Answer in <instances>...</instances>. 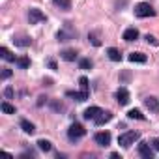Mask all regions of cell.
Listing matches in <instances>:
<instances>
[{
	"label": "cell",
	"instance_id": "obj_1",
	"mask_svg": "<svg viewBox=\"0 0 159 159\" xmlns=\"http://www.w3.org/2000/svg\"><path fill=\"white\" fill-rule=\"evenodd\" d=\"M56 38H58V41H69V39H75V38H77V30H75L69 23H66L64 28L58 30Z\"/></svg>",
	"mask_w": 159,
	"mask_h": 159
},
{
	"label": "cell",
	"instance_id": "obj_2",
	"mask_svg": "<svg viewBox=\"0 0 159 159\" xmlns=\"http://www.w3.org/2000/svg\"><path fill=\"white\" fill-rule=\"evenodd\" d=\"M135 15L140 17V19H144V17H153V15H155V10H153L148 2H140V4L135 6Z\"/></svg>",
	"mask_w": 159,
	"mask_h": 159
},
{
	"label": "cell",
	"instance_id": "obj_3",
	"mask_svg": "<svg viewBox=\"0 0 159 159\" xmlns=\"http://www.w3.org/2000/svg\"><path fill=\"white\" fill-rule=\"evenodd\" d=\"M135 140H139V133L137 131H127V133L118 137V144L122 148H129L131 144H135Z\"/></svg>",
	"mask_w": 159,
	"mask_h": 159
},
{
	"label": "cell",
	"instance_id": "obj_4",
	"mask_svg": "<svg viewBox=\"0 0 159 159\" xmlns=\"http://www.w3.org/2000/svg\"><path fill=\"white\" fill-rule=\"evenodd\" d=\"M84 127L81 125V124H71L69 125V129H67V137H69V140H79V139H83L84 137Z\"/></svg>",
	"mask_w": 159,
	"mask_h": 159
},
{
	"label": "cell",
	"instance_id": "obj_5",
	"mask_svg": "<svg viewBox=\"0 0 159 159\" xmlns=\"http://www.w3.org/2000/svg\"><path fill=\"white\" fill-rule=\"evenodd\" d=\"M28 21H30V25L43 23V21H45V13H41V10H38V8H30V11H28Z\"/></svg>",
	"mask_w": 159,
	"mask_h": 159
},
{
	"label": "cell",
	"instance_id": "obj_6",
	"mask_svg": "<svg viewBox=\"0 0 159 159\" xmlns=\"http://www.w3.org/2000/svg\"><path fill=\"white\" fill-rule=\"evenodd\" d=\"M94 140H96L99 146H109V144H111V133H109V131H99V133H96Z\"/></svg>",
	"mask_w": 159,
	"mask_h": 159
},
{
	"label": "cell",
	"instance_id": "obj_7",
	"mask_svg": "<svg viewBox=\"0 0 159 159\" xmlns=\"http://www.w3.org/2000/svg\"><path fill=\"white\" fill-rule=\"evenodd\" d=\"M139 155L144 157V159H153V152H152L148 142H140L139 144Z\"/></svg>",
	"mask_w": 159,
	"mask_h": 159
},
{
	"label": "cell",
	"instance_id": "obj_8",
	"mask_svg": "<svg viewBox=\"0 0 159 159\" xmlns=\"http://www.w3.org/2000/svg\"><path fill=\"white\" fill-rule=\"evenodd\" d=\"M144 105H146V109H148L150 112H155V114L159 112V99H157V98H152V96L146 98V99H144Z\"/></svg>",
	"mask_w": 159,
	"mask_h": 159
},
{
	"label": "cell",
	"instance_id": "obj_9",
	"mask_svg": "<svg viewBox=\"0 0 159 159\" xmlns=\"http://www.w3.org/2000/svg\"><path fill=\"white\" fill-rule=\"evenodd\" d=\"M116 101H118L120 105H127V103H129V92H127V88H118V92H116Z\"/></svg>",
	"mask_w": 159,
	"mask_h": 159
},
{
	"label": "cell",
	"instance_id": "obj_10",
	"mask_svg": "<svg viewBox=\"0 0 159 159\" xmlns=\"http://www.w3.org/2000/svg\"><path fill=\"white\" fill-rule=\"evenodd\" d=\"M101 112H103V111H101L99 107H90V109H86V111H84V114H83V116H84L86 120H96Z\"/></svg>",
	"mask_w": 159,
	"mask_h": 159
},
{
	"label": "cell",
	"instance_id": "obj_11",
	"mask_svg": "<svg viewBox=\"0 0 159 159\" xmlns=\"http://www.w3.org/2000/svg\"><path fill=\"white\" fill-rule=\"evenodd\" d=\"M139 38V30L137 28H127L125 32H124V39L125 41H135Z\"/></svg>",
	"mask_w": 159,
	"mask_h": 159
},
{
	"label": "cell",
	"instance_id": "obj_12",
	"mask_svg": "<svg viewBox=\"0 0 159 159\" xmlns=\"http://www.w3.org/2000/svg\"><path fill=\"white\" fill-rule=\"evenodd\" d=\"M129 62H133V64H144L146 62V54H142V52H131L129 54Z\"/></svg>",
	"mask_w": 159,
	"mask_h": 159
},
{
	"label": "cell",
	"instance_id": "obj_13",
	"mask_svg": "<svg viewBox=\"0 0 159 159\" xmlns=\"http://www.w3.org/2000/svg\"><path fill=\"white\" fill-rule=\"evenodd\" d=\"M111 120H112V114H111V112H105V111H103V112H101V114H99V116H98V118L94 120V122H96L98 125H103V124H107V122H111Z\"/></svg>",
	"mask_w": 159,
	"mask_h": 159
},
{
	"label": "cell",
	"instance_id": "obj_14",
	"mask_svg": "<svg viewBox=\"0 0 159 159\" xmlns=\"http://www.w3.org/2000/svg\"><path fill=\"white\" fill-rule=\"evenodd\" d=\"M67 98H73L75 101H86L88 99V94L86 92H67Z\"/></svg>",
	"mask_w": 159,
	"mask_h": 159
},
{
	"label": "cell",
	"instance_id": "obj_15",
	"mask_svg": "<svg viewBox=\"0 0 159 159\" xmlns=\"http://www.w3.org/2000/svg\"><path fill=\"white\" fill-rule=\"evenodd\" d=\"M13 41H15V45H17V47H28V45L32 43V39H30L28 36H19V38H13Z\"/></svg>",
	"mask_w": 159,
	"mask_h": 159
},
{
	"label": "cell",
	"instance_id": "obj_16",
	"mask_svg": "<svg viewBox=\"0 0 159 159\" xmlns=\"http://www.w3.org/2000/svg\"><path fill=\"white\" fill-rule=\"evenodd\" d=\"M107 54H109V58H111L112 62H120V60H122V54H120V51H118V49H114V47H111V49L107 51Z\"/></svg>",
	"mask_w": 159,
	"mask_h": 159
},
{
	"label": "cell",
	"instance_id": "obj_17",
	"mask_svg": "<svg viewBox=\"0 0 159 159\" xmlns=\"http://www.w3.org/2000/svg\"><path fill=\"white\" fill-rule=\"evenodd\" d=\"M21 127H23V131H25V133H28V135H32V133L36 131L34 124H32V122H28V120H21Z\"/></svg>",
	"mask_w": 159,
	"mask_h": 159
},
{
	"label": "cell",
	"instance_id": "obj_18",
	"mask_svg": "<svg viewBox=\"0 0 159 159\" xmlns=\"http://www.w3.org/2000/svg\"><path fill=\"white\" fill-rule=\"evenodd\" d=\"M0 56H2L6 62H15V60H17V58H15V56H13L6 47H0Z\"/></svg>",
	"mask_w": 159,
	"mask_h": 159
},
{
	"label": "cell",
	"instance_id": "obj_19",
	"mask_svg": "<svg viewBox=\"0 0 159 159\" xmlns=\"http://www.w3.org/2000/svg\"><path fill=\"white\" fill-rule=\"evenodd\" d=\"M38 148H39L41 152H51V150H52V144H51L49 140L41 139V140H38Z\"/></svg>",
	"mask_w": 159,
	"mask_h": 159
},
{
	"label": "cell",
	"instance_id": "obj_20",
	"mask_svg": "<svg viewBox=\"0 0 159 159\" xmlns=\"http://www.w3.org/2000/svg\"><path fill=\"white\" fill-rule=\"evenodd\" d=\"M62 58H64V60H67V62H73V60L77 58V52H75V51H71V49H67V51H64V52H62Z\"/></svg>",
	"mask_w": 159,
	"mask_h": 159
},
{
	"label": "cell",
	"instance_id": "obj_21",
	"mask_svg": "<svg viewBox=\"0 0 159 159\" xmlns=\"http://www.w3.org/2000/svg\"><path fill=\"white\" fill-rule=\"evenodd\" d=\"M15 62H17V66H19L21 69H26V67H30V58H26V56H21V58H17Z\"/></svg>",
	"mask_w": 159,
	"mask_h": 159
},
{
	"label": "cell",
	"instance_id": "obj_22",
	"mask_svg": "<svg viewBox=\"0 0 159 159\" xmlns=\"http://www.w3.org/2000/svg\"><path fill=\"white\" fill-rule=\"evenodd\" d=\"M0 109H2V112H6V114H15V107L10 105L8 101H4L2 105H0Z\"/></svg>",
	"mask_w": 159,
	"mask_h": 159
},
{
	"label": "cell",
	"instance_id": "obj_23",
	"mask_svg": "<svg viewBox=\"0 0 159 159\" xmlns=\"http://www.w3.org/2000/svg\"><path fill=\"white\" fill-rule=\"evenodd\" d=\"M127 118H131V120H144V116H142L140 111H137V109H131V111L127 112Z\"/></svg>",
	"mask_w": 159,
	"mask_h": 159
},
{
	"label": "cell",
	"instance_id": "obj_24",
	"mask_svg": "<svg viewBox=\"0 0 159 159\" xmlns=\"http://www.w3.org/2000/svg\"><path fill=\"white\" fill-rule=\"evenodd\" d=\"M52 2H54L58 8H62V10H69V8H71V2H69V0H52Z\"/></svg>",
	"mask_w": 159,
	"mask_h": 159
},
{
	"label": "cell",
	"instance_id": "obj_25",
	"mask_svg": "<svg viewBox=\"0 0 159 159\" xmlns=\"http://www.w3.org/2000/svg\"><path fill=\"white\" fill-rule=\"evenodd\" d=\"M79 84H81V90H83V92L88 94V79H86V77H81V79H79Z\"/></svg>",
	"mask_w": 159,
	"mask_h": 159
},
{
	"label": "cell",
	"instance_id": "obj_26",
	"mask_svg": "<svg viewBox=\"0 0 159 159\" xmlns=\"http://www.w3.org/2000/svg\"><path fill=\"white\" fill-rule=\"evenodd\" d=\"M79 66H81V69H90L92 67V60L90 58H83L81 62H79Z\"/></svg>",
	"mask_w": 159,
	"mask_h": 159
},
{
	"label": "cell",
	"instance_id": "obj_27",
	"mask_svg": "<svg viewBox=\"0 0 159 159\" xmlns=\"http://www.w3.org/2000/svg\"><path fill=\"white\" fill-rule=\"evenodd\" d=\"M146 41H148V43H152V45H159V41H157L153 36H150V34L146 36Z\"/></svg>",
	"mask_w": 159,
	"mask_h": 159
},
{
	"label": "cell",
	"instance_id": "obj_28",
	"mask_svg": "<svg viewBox=\"0 0 159 159\" xmlns=\"http://www.w3.org/2000/svg\"><path fill=\"white\" fill-rule=\"evenodd\" d=\"M10 77H11V71H10L8 67H4V71H2V79L6 81V79H10Z\"/></svg>",
	"mask_w": 159,
	"mask_h": 159
},
{
	"label": "cell",
	"instance_id": "obj_29",
	"mask_svg": "<svg viewBox=\"0 0 159 159\" xmlns=\"http://www.w3.org/2000/svg\"><path fill=\"white\" fill-rule=\"evenodd\" d=\"M52 109H56V111H64V105L58 103V101H52Z\"/></svg>",
	"mask_w": 159,
	"mask_h": 159
},
{
	"label": "cell",
	"instance_id": "obj_30",
	"mask_svg": "<svg viewBox=\"0 0 159 159\" xmlns=\"http://www.w3.org/2000/svg\"><path fill=\"white\" fill-rule=\"evenodd\" d=\"M4 94H6V98H11V96H13V90H11V88H6Z\"/></svg>",
	"mask_w": 159,
	"mask_h": 159
},
{
	"label": "cell",
	"instance_id": "obj_31",
	"mask_svg": "<svg viewBox=\"0 0 159 159\" xmlns=\"http://www.w3.org/2000/svg\"><path fill=\"white\" fill-rule=\"evenodd\" d=\"M152 144H153V148H155V150H159V139H155V140H152Z\"/></svg>",
	"mask_w": 159,
	"mask_h": 159
},
{
	"label": "cell",
	"instance_id": "obj_32",
	"mask_svg": "<svg viewBox=\"0 0 159 159\" xmlns=\"http://www.w3.org/2000/svg\"><path fill=\"white\" fill-rule=\"evenodd\" d=\"M49 66H51V69H56V64H54L52 60H49Z\"/></svg>",
	"mask_w": 159,
	"mask_h": 159
}]
</instances>
